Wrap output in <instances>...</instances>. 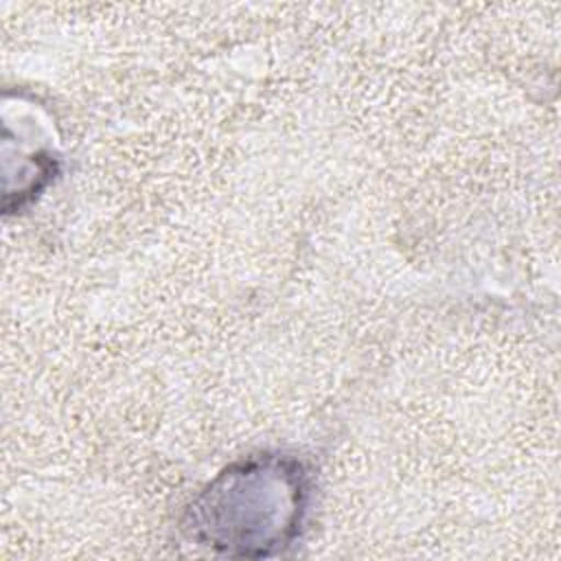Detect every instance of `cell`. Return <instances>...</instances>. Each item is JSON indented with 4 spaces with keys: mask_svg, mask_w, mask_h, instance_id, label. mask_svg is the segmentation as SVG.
<instances>
[{
    "mask_svg": "<svg viewBox=\"0 0 561 561\" xmlns=\"http://www.w3.org/2000/svg\"><path fill=\"white\" fill-rule=\"evenodd\" d=\"M307 500L302 462L265 454L221 471L188 508L186 528L224 554L267 557L298 537Z\"/></svg>",
    "mask_w": 561,
    "mask_h": 561,
    "instance_id": "cell-1",
    "label": "cell"
}]
</instances>
